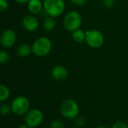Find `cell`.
Listing matches in <instances>:
<instances>
[{"label": "cell", "instance_id": "1", "mask_svg": "<svg viewBox=\"0 0 128 128\" xmlns=\"http://www.w3.org/2000/svg\"><path fill=\"white\" fill-rule=\"evenodd\" d=\"M52 46V41L50 38L40 37L32 45V53L38 57H45L50 52Z\"/></svg>", "mask_w": 128, "mask_h": 128}, {"label": "cell", "instance_id": "2", "mask_svg": "<svg viewBox=\"0 0 128 128\" xmlns=\"http://www.w3.org/2000/svg\"><path fill=\"white\" fill-rule=\"evenodd\" d=\"M44 10L52 17H58L62 15L65 10V2L64 0H44Z\"/></svg>", "mask_w": 128, "mask_h": 128}, {"label": "cell", "instance_id": "3", "mask_svg": "<svg viewBox=\"0 0 128 128\" xmlns=\"http://www.w3.org/2000/svg\"><path fill=\"white\" fill-rule=\"evenodd\" d=\"M81 24L82 16L76 10H70L68 12L63 20V26L64 28L71 32L80 28Z\"/></svg>", "mask_w": 128, "mask_h": 128}, {"label": "cell", "instance_id": "4", "mask_svg": "<svg viewBox=\"0 0 128 128\" xmlns=\"http://www.w3.org/2000/svg\"><path fill=\"white\" fill-rule=\"evenodd\" d=\"M60 110L64 118L68 119H74L79 115L80 108L76 101L71 99H66L62 102Z\"/></svg>", "mask_w": 128, "mask_h": 128}, {"label": "cell", "instance_id": "5", "mask_svg": "<svg viewBox=\"0 0 128 128\" xmlns=\"http://www.w3.org/2000/svg\"><path fill=\"white\" fill-rule=\"evenodd\" d=\"M104 42L103 34L97 30L92 29L86 31V43L92 49H98L101 47Z\"/></svg>", "mask_w": 128, "mask_h": 128}, {"label": "cell", "instance_id": "6", "mask_svg": "<svg viewBox=\"0 0 128 128\" xmlns=\"http://www.w3.org/2000/svg\"><path fill=\"white\" fill-rule=\"evenodd\" d=\"M29 101L24 96H19L14 99L11 104L12 112L18 116H23L28 112L29 109Z\"/></svg>", "mask_w": 128, "mask_h": 128}, {"label": "cell", "instance_id": "7", "mask_svg": "<svg viewBox=\"0 0 128 128\" xmlns=\"http://www.w3.org/2000/svg\"><path fill=\"white\" fill-rule=\"evenodd\" d=\"M43 113L38 109H33L28 111L25 116V122L29 128H36L43 121Z\"/></svg>", "mask_w": 128, "mask_h": 128}, {"label": "cell", "instance_id": "8", "mask_svg": "<svg viewBox=\"0 0 128 128\" xmlns=\"http://www.w3.org/2000/svg\"><path fill=\"white\" fill-rule=\"evenodd\" d=\"M16 41V32L10 28H7L3 31L0 38L1 45L4 48H10L14 46Z\"/></svg>", "mask_w": 128, "mask_h": 128}, {"label": "cell", "instance_id": "9", "mask_svg": "<svg viewBox=\"0 0 128 128\" xmlns=\"http://www.w3.org/2000/svg\"><path fill=\"white\" fill-rule=\"evenodd\" d=\"M22 27L28 32H35L39 27V21L33 14L26 15L22 20Z\"/></svg>", "mask_w": 128, "mask_h": 128}, {"label": "cell", "instance_id": "10", "mask_svg": "<svg viewBox=\"0 0 128 128\" xmlns=\"http://www.w3.org/2000/svg\"><path fill=\"white\" fill-rule=\"evenodd\" d=\"M51 76L57 81H63L68 78V71L64 67L56 65L51 70Z\"/></svg>", "mask_w": 128, "mask_h": 128}, {"label": "cell", "instance_id": "11", "mask_svg": "<svg viewBox=\"0 0 128 128\" xmlns=\"http://www.w3.org/2000/svg\"><path fill=\"white\" fill-rule=\"evenodd\" d=\"M27 8L31 14H38L44 10V2L41 0H29L27 3Z\"/></svg>", "mask_w": 128, "mask_h": 128}, {"label": "cell", "instance_id": "12", "mask_svg": "<svg viewBox=\"0 0 128 128\" xmlns=\"http://www.w3.org/2000/svg\"><path fill=\"white\" fill-rule=\"evenodd\" d=\"M31 52H32V46H30L27 44H21L16 50L17 56H19L20 57H22V58L28 56L31 54Z\"/></svg>", "mask_w": 128, "mask_h": 128}, {"label": "cell", "instance_id": "13", "mask_svg": "<svg viewBox=\"0 0 128 128\" xmlns=\"http://www.w3.org/2000/svg\"><path fill=\"white\" fill-rule=\"evenodd\" d=\"M56 26L55 18L50 16H47L43 21V27L46 32H52Z\"/></svg>", "mask_w": 128, "mask_h": 128}, {"label": "cell", "instance_id": "14", "mask_svg": "<svg viewBox=\"0 0 128 128\" xmlns=\"http://www.w3.org/2000/svg\"><path fill=\"white\" fill-rule=\"evenodd\" d=\"M72 38L76 44H82L86 41V32L78 28L72 32Z\"/></svg>", "mask_w": 128, "mask_h": 128}, {"label": "cell", "instance_id": "15", "mask_svg": "<svg viewBox=\"0 0 128 128\" xmlns=\"http://www.w3.org/2000/svg\"><path fill=\"white\" fill-rule=\"evenodd\" d=\"M9 95H10V91L8 88L4 85L1 84L0 85V101L3 102L6 100L8 98Z\"/></svg>", "mask_w": 128, "mask_h": 128}, {"label": "cell", "instance_id": "16", "mask_svg": "<svg viewBox=\"0 0 128 128\" xmlns=\"http://www.w3.org/2000/svg\"><path fill=\"white\" fill-rule=\"evenodd\" d=\"M10 59V56L6 50H1L0 51V63L2 64H6Z\"/></svg>", "mask_w": 128, "mask_h": 128}, {"label": "cell", "instance_id": "17", "mask_svg": "<svg viewBox=\"0 0 128 128\" xmlns=\"http://www.w3.org/2000/svg\"><path fill=\"white\" fill-rule=\"evenodd\" d=\"M12 111L11 110V106H8V104H2L0 106V112L2 116H7L10 113V112Z\"/></svg>", "mask_w": 128, "mask_h": 128}, {"label": "cell", "instance_id": "18", "mask_svg": "<svg viewBox=\"0 0 128 128\" xmlns=\"http://www.w3.org/2000/svg\"><path fill=\"white\" fill-rule=\"evenodd\" d=\"M75 119V123L79 127H82L86 123V120L83 116H77Z\"/></svg>", "mask_w": 128, "mask_h": 128}, {"label": "cell", "instance_id": "19", "mask_svg": "<svg viewBox=\"0 0 128 128\" xmlns=\"http://www.w3.org/2000/svg\"><path fill=\"white\" fill-rule=\"evenodd\" d=\"M50 128H64V126L62 122H60L58 120H55V121L52 122V123L50 124Z\"/></svg>", "mask_w": 128, "mask_h": 128}, {"label": "cell", "instance_id": "20", "mask_svg": "<svg viewBox=\"0 0 128 128\" xmlns=\"http://www.w3.org/2000/svg\"><path fill=\"white\" fill-rule=\"evenodd\" d=\"M103 4L105 8L110 9L115 4V0H103Z\"/></svg>", "mask_w": 128, "mask_h": 128}, {"label": "cell", "instance_id": "21", "mask_svg": "<svg viewBox=\"0 0 128 128\" xmlns=\"http://www.w3.org/2000/svg\"><path fill=\"white\" fill-rule=\"evenodd\" d=\"M8 0H0V11L3 12L8 8Z\"/></svg>", "mask_w": 128, "mask_h": 128}, {"label": "cell", "instance_id": "22", "mask_svg": "<svg viewBox=\"0 0 128 128\" xmlns=\"http://www.w3.org/2000/svg\"><path fill=\"white\" fill-rule=\"evenodd\" d=\"M70 2L74 5L80 7V6L84 5V4L86 3L87 0H70Z\"/></svg>", "mask_w": 128, "mask_h": 128}, {"label": "cell", "instance_id": "23", "mask_svg": "<svg viewBox=\"0 0 128 128\" xmlns=\"http://www.w3.org/2000/svg\"><path fill=\"white\" fill-rule=\"evenodd\" d=\"M112 128H128V126L123 122H117L112 125Z\"/></svg>", "mask_w": 128, "mask_h": 128}, {"label": "cell", "instance_id": "24", "mask_svg": "<svg viewBox=\"0 0 128 128\" xmlns=\"http://www.w3.org/2000/svg\"><path fill=\"white\" fill-rule=\"evenodd\" d=\"M14 1L18 4H26L29 2V0H14Z\"/></svg>", "mask_w": 128, "mask_h": 128}, {"label": "cell", "instance_id": "25", "mask_svg": "<svg viewBox=\"0 0 128 128\" xmlns=\"http://www.w3.org/2000/svg\"><path fill=\"white\" fill-rule=\"evenodd\" d=\"M17 128H29V127L27 124H22V125H20Z\"/></svg>", "mask_w": 128, "mask_h": 128}, {"label": "cell", "instance_id": "26", "mask_svg": "<svg viewBox=\"0 0 128 128\" xmlns=\"http://www.w3.org/2000/svg\"><path fill=\"white\" fill-rule=\"evenodd\" d=\"M96 128H108L107 127H106V126H98V127H97Z\"/></svg>", "mask_w": 128, "mask_h": 128}]
</instances>
